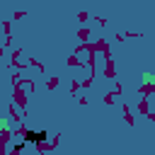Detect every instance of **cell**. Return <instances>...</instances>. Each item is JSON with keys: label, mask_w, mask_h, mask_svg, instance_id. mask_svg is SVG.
<instances>
[{"label": "cell", "mask_w": 155, "mask_h": 155, "mask_svg": "<svg viewBox=\"0 0 155 155\" xmlns=\"http://www.w3.org/2000/svg\"><path fill=\"white\" fill-rule=\"evenodd\" d=\"M46 131H34V128H29V131H24V138L17 143V148H27V145H36V143H44L46 140Z\"/></svg>", "instance_id": "1"}]
</instances>
